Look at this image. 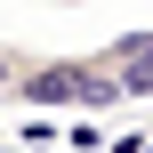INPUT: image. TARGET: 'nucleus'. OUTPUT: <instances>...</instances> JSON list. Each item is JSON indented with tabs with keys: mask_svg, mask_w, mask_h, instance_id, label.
Masks as SVG:
<instances>
[{
	"mask_svg": "<svg viewBox=\"0 0 153 153\" xmlns=\"http://www.w3.org/2000/svg\"><path fill=\"white\" fill-rule=\"evenodd\" d=\"M16 105H40V113H113L121 89L97 65V48H81V56H32L24 81H16Z\"/></svg>",
	"mask_w": 153,
	"mask_h": 153,
	"instance_id": "obj_1",
	"label": "nucleus"
},
{
	"mask_svg": "<svg viewBox=\"0 0 153 153\" xmlns=\"http://www.w3.org/2000/svg\"><path fill=\"white\" fill-rule=\"evenodd\" d=\"M97 65L113 73L121 105H137V97H153V32H145V24H137V32H113V40L97 48Z\"/></svg>",
	"mask_w": 153,
	"mask_h": 153,
	"instance_id": "obj_2",
	"label": "nucleus"
},
{
	"mask_svg": "<svg viewBox=\"0 0 153 153\" xmlns=\"http://www.w3.org/2000/svg\"><path fill=\"white\" fill-rule=\"evenodd\" d=\"M24 65H32V48H8V40H0V97H16V81H24Z\"/></svg>",
	"mask_w": 153,
	"mask_h": 153,
	"instance_id": "obj_3",
	"label": "nucleus"
},
{
	"mask_svg": "<svg viewBox=\"0 0 153 153\" xmlns=\"http://www.w3.org/2000/svg\"><path fill=\"white\" fill-rule=\"evenodd\" d=\"M0 153H16V145H0Z\"/></svg>",
	"mask_w": 153,
	"mask_h": 153,
	"instance_id": "obj_4",
	"label": "nucleus"
},
{
	"mask_svg": "<svg viewBox=\"0 0 153 153\" xmlns=\"http://www.w3.org/2000/svg\"><path fill=\"white\" fill-rule=\"evenodd\" d=\"M145 32H153V24H145Z\"/></svg>",
	"mask_w": 153,
	"mask_h": 153,
	"instance_id": "obj_5",
	"label": "nucleus"
}]
</instances>
